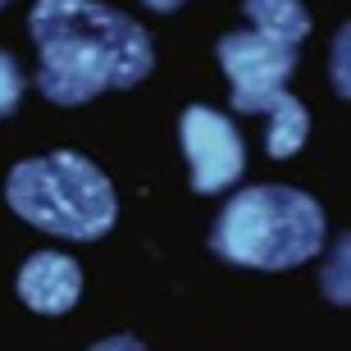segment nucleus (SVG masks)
Instances as JSON below:
<instances>
[{"instance_id": "6", "label": "nucleus", "mask_w": 351, "mask_h": 351, "mask_svg": "<svg viewBox=\"0 0 351 351\" xmlns=\"http://www.w3.org/2000/svg\"><path fill=\"white\" fill-rule=\"evenodd\" d=\"M19 297L23 306H32L37 315H64L78 306L82 297V269L73 256L60 251H37L27 256L19 269Z\"/></svg>"}, {"instance_id": "3", "label": "nucleus", "mask_w": 351, "mask_h": 351, "mask_svg": "<svg viewBox=\"0 0 351 351\" xmlns=\"http://www.w3.org/2000/svg\"><path fill=\"white\" fill-rule=\"evenodd\" d=\"M5 201L32 228L69 242H96L119 219L110 178L78 151H55L14 165L5 178Z\"/></svg>"}, {"instance_id": "10", "label": "nucleus", "mask_w": 351, "mask_h": 351, "mask_svg": "<svg viewBox=\"0 0 351 351\" xmlns=\"http://www.w3.org/2000/svg\"><path fill=\"white\" fill-rule=\"evenodd\" d=\"M91 351H146L137 338H128V333H119V338H105V342H96Z\"/></svg>"}, {"instance_id": "12", "label": "nucleus", "mask_w": 351, "mask_h": 351, "mask_svg": "<svg viewBox=\"0 0 351 351\" xmlns=\"http://www.w3.org/2000/svg\"><path fill=\"white\" fill-rule=\"evenodd\" d=\"M0 5H5V0H0Z\"/></svg>"}, {"instance_id": "1", "label": "nucleus", "mask_w": 351, "mask_h": 351, "mask_svg": "<svg viewBox=\"0 0 351 351\" xmlns=\"http://www.w3.org/2000/svg\"><path fill=\"white\" fill-rule=\"evenodd\" d=\"M27 32L41 55L37 87L55 105L137 87L156 64L146 27L101 0H37Z\"/></svg>"}, {"instance_id": "9", "label": "nucleus", "mask_w": 351, "mask_h": 351, "mask_svg": "<svg viewBox=\"0 0 351 351\" xmlns=\"http://www.w3.org/2000/svg\"><path fill=\"white\" fill-rule=\"evenodd\" d=\"M19 96H23V73H19V64L10 55L0 51V119L19 110Z\"/></svg>"}, {"instance_id": "5", "label": "nucleus", "mask_w": 351, "mask_h": 351, "mask_svg": "<svg viewBox=\"0 0 351 351\" xmlns=\"http://www.w3.org/2000/svg\"><path fill=\"white\" fill-rule=\"evenodd\" d=\"M178 137H182V151H187V165H192V192L215 196L228 182L242 178V169H247V146L237 137L233 119H223L219 110L187 105L182 119H178Z\"/></svg>"}, {"instance_id": "7", "label": "nucleus", "mask_w": 351, "mask_h": 351, "mask_svg": "<svg viewBox=\"0 0 351 351\" xmlns=\"http://www.w3.org/2000/svg\"><path fill=\"white\" fill-rule=\"evenodd\" d=\"M247 19L256 23V32L274 41H287V46H301L311 37V14L301 0H242Z\"/></svg>"}, {"instance_id": "8", "label": "nucleus", "mask_w": 351, "mask_h": 351, "mask_svg": "<svg viewBox=\"0 0 351 351\" xmlns=\"http://www.w3.org/2000/svg\"><path fill=\"white\" fill-rule=\"evenodd\" d=\"M269 137H265V151H269L274 160H287V156H297V146L306 142V132H311V114H306V105L297 101V96H287V87L278 91L269 101Z\"/></svg>"}, {"instance_id": "4", "label": "nucleus", "mask_w": 351, "mask_h": 351, "mask_svg": "<svg viewBox=\"0 0 351 351\" xmlns=\"http://www.w3.org/2000/svg\"><path fill=\"white\" fill-rule=\"evenodd\" d=\"M223 73L233 82V110L237 114H265L269 101L287 87L297 69V46L274 41L265 32H228L215 46Z\"/></svg>"}, {"instance_id": "11", "label": "nucleus", "mask_w": 351, "mask_h": 351, "mask_svg": "<svg viewBox=\"0 0 351 351\" xmlns=\"http://www.w3.org/2000/svg\"><path fill=\"white\" fill-rule=\"evenodd\" d=\"M142 5H151V10H160V14H169V10H178L182 0H142Z\"/></svg>"}, {"instance_id": "2", "label": "nucleus", "mask_w": 351, "mask_h": 351, "mask_svg": "<svg viewBox=\"0 0 351 351\" xmlns=\"http://www.w3.org/2000/svg\"><path fill=\"white\" fill-rule=\"evenodd\" d=\"M215 256L247 269H297L324 251V210L319 201L283 182H256L219 210Z\"/></svg>"}]
</instances>
